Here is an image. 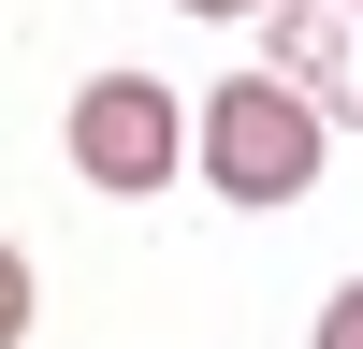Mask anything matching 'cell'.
<instances>
[{
    "instance_id": "3",
    "label": "cell",
    "mask_w": 363,
    "mask_h": 349,
    "mask_svg": "<svg viewBox=\"0 0 363 349\" xmlns=\"http://www.w3.org/2000/svg\"><path fill=\"white\" fill-rule=\"evenodd\" d=\"M349 29H363V0H277V73L291 87H335L349 73ZM363 87V73H349Z\"/></svg>"
},
{
    "instance_id": "6",
    "label": "cell",
    "mask_w": 363,
    "mask_h": 349,
    "mask_svg": "<svg viewBox=\"0 0 363 349\" xmlns=\"http://www.w3.org/2000/svg\"><path fill=\"white\" fill-rule=\"evenodd\" d=\"M349 116H363V87H349Z\"/></svg>"
},
{
    "instance_id": "1",
    "label": "cell",
    "mask_w": 363,
    "mask_h": 349,
    "mask_svg": "<svg viewBox=\"0 0 363 349\" xmlns=\"http://www.w3.org/2000/svg\"><path fill=\"white\" fill-rule=\"evenodd\" d=\"M203 189L218 204H306L320 189V87H291V73H233V87H203Z\"/></svg>"
},
{
    "instance_id": "5",
    "label": "cell",
    "mask_w": 363,
    "mask_h": 349,
    "mask_svg": "<svg viewBox=\"0 0 363 349\" xmlns=\"http://www.w3.org/2000/svg\"><path fill=\"white\" fill-rule=\"evenodd\" d=\"M189 15H262V0H189Z\"/></svg>"
},
{
    "instance_id": "4",
    "label": "cell",
    "mask_w": 363,
    "mask_h": 349,
    "mask_svg": "<svg viewBox=\"0 0 363 349\" xmlns=\"http://www.w3.org/2000/svg\"><path fill=\"white\" fill-rule=\"evenodd\" d=\"M306 349H363V277L335 291V306H320V335H306Z\"/></svg>"
},
{
    "instance_id": "2",
    "label": "cell",
    "mask_w": 363,
    "mask_h": 349,
    "mask_svg": "<svg viewBox=\"0 0 363 349\" xmlns=\"http://www.w3.org/2000/svg\"><path fill=\"white\" fill-rule=\"evenodd\" d=\"M58 145H73V174L116 189V204H145L160 174H203V116L174 102L160 73H87L73 116H58Z\"/></svg>"
}]
</instances>
